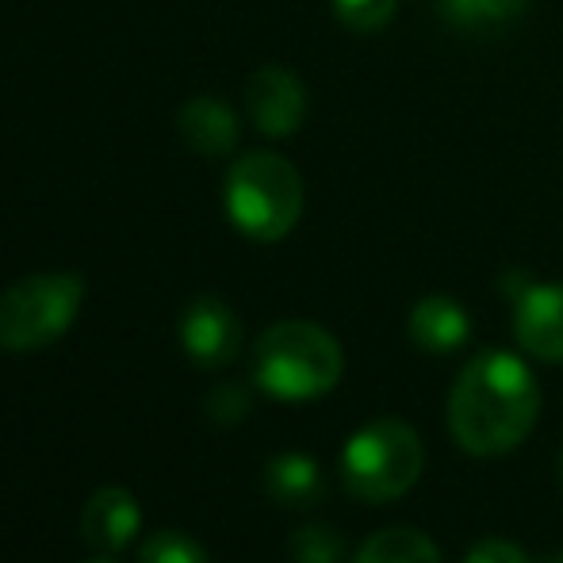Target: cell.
Wrapping results in <instances>:
<instances>
[{
	"label": "cell",
	"instance_id": "cell-1",
	"mask_svg": "<svg viewBox=\"0 0 563 563\" xmlns=\"http://www.w3.org/2000/svg\"><path fill=\"white\" fill-rule=\"evenodd\" d=\"M541 387L529 364L506 349H483L449 391V430L467 456H503L533 433Z\"/></svg>",
	"mask_w": 563,
	"mask_h": 563
},
{
	"label": "cell",
	"instance_id": "cell-2",
	"mask_svg": "<svg viewBox=\"0 0 563 563\" xmlns=\"http://www.w3.org/2000/svg\"><path fill=\"white\" fill-rule=\"evenodd\" d=\"M345 353L319 322L288 319L268 327L253 345V379L280 402H311L338 387Z\"/></svg>",
	"mask_w": 563,
	"mask_h": 563
},
{
	"label": "cell",
	"instance_id": "cell-3",
	"mask_svg": "<svg viewBox=\"0 0 563 563\" xmlns=\"http://www.w3.org/2000/svg\"><path fill=\"white\" fill-rule=\"evenodd\" d=\"M227 219L250 242H280L303 216V177L288 157L273 150H253L238 157L223 188Z\"/></svg>",
	"mask_w": 563,
	"mask_h": 563
},
{
	"label": "cell",
	"instance_id": "cell-4",
	"mask_svg": "<svg viewBox=\"0 0 563 563\" xmlns=\"http://www.w3.org/2000/svg\"><path fill=\"white\" fill-rule=\"evenodd\" d=\"M426 449L402 418H372L341 449V487L361 503H395L418 483Z\"/></svg>",
	"mask_w": 563,
	"mask_h": 563
},
{
	"label": "cell",
	"instance_id": "cell-5",
	"mask_svg": "<svg viewBox=\"0 0 563 563\" xmlns=\"http://www.w3.org/2000/svg\"><path fill=\"white\" fill-rule=\"evenodd\" d=\"M85 303V276L35 273L0 291V349L35 353L69 334Z\"/></svg>",
	"mask_w": 563,
	"mask_h": 563
},
{
	"label": "cell",
	"instance_id": "cell-6",
	"mask_svg": "<svg viewBox=\"0 0 563 563\" xmlns=\"http://www.w3.org/2000/svg\"><path fill=\"white\" fill-rule=\"evenodd\" d=\"M180 345L200 368H227L242 353V322L219 296H196L180 314Z\"/></svg>",
	"mask_w": 563,
	"mask_h": 563
},
{
	"label": "cell",
	"instance_id": "cell-7",
	"mask_svg": "<svg viewBox=\"0 0 563 563\" xmlns=\"http://www.w3.org/2000/svg\"><path fill=\"white\" fill-rule=\"evenodd\" d=\"M245 104H250V115L261 134L288 139L307 119V89L291 69L261 66L245 85Z\"/></svg>",
	"mask_w": 563,
	"mask_h": 563
},
{
	"label": "cell",
	"instance_id": "cell-8",
	"mask_svg": "<svg viewBox=\"0 0 563 563\" xmlns=\"http://www.w3.org/2000/svg\"><path fill=\"white\" fill-rule=\"evenodd\" d=\"M514 338L529 356L563 364V284H529L514 307Z\"/></svg>",
	"mask_w": 563,
	"mask_h": 563
},
{
	"label": "cell",
	"instance_id": "cell-9",
	"mask_svg": "<svg viewBox=\"0 0 563 563\" xmlns=\"http://www.w3.org/2000/svg\"><path fill=\"white\" fill-rule=\"evenodd\" d=\"M139 529H142L139 498L123 487H100L81 510V537L100 556L123 552L139 537Z\"/></svg>",
	"mask_w": 563,
	"mask_h": 563
},
{
	"label": "cell",
	"instance_id": "cell-10",
	"mask_svg": "<svg viewBox=\"0 0 563 563\" xmlns=\"http://www.w3.org/2000/svg\"><path fill=\"white\" fill-rule=\"evenodd\" d=\"M407 334L422 353L445 356V353H456V349L472 338V319H467V311L456 303V299L422 296L415 307H410Z\"/></svg>",
	"mask_w": 563,
	"mask_h": 563
},
{
	"label": "cell",
	"instance_id": "cell-11",
	"mask_svg": "<svg viewBox=\"0 0 563 563\" xmlns=\"http://www.w3.org/2000/svg\"><path fill=\"white\" fill-rule=\"evenodd\" d=\"M185 146L200 157H230L238 146V115L219 97H192L177 115Z\"/></svg>",
	"mask_w": 563,
	"mask_h": 563
},
{
	"label": "cell",
	"instance_id": "cell-12",
	"mask_svg": "<svg viewBox=\"0 0 563 563\" xmlns=\"http://www.w3.org/2000/svg\"><path fill=\"white\" fill-rule=\"evenodd\" d=\"M265 490L284 510H311L327 498V479L319 460H311L307 452H276L265 464Z\"/></svg>",
	"mask_w": 563,
	"mask_h": 563
},
{
	"label": "cell",
	"instance_id": "cell-13",
	"mask_svg": "<svg viewBox=\"0 0 563 563\" xmlns=\"http://www.w3.org/2000/svg\"><path fill=\"white\" fill-rule=\"evenodd\" d=\"M353 563H441V552L422 529L387 526L356 549Z\"/></svg>",
	"mask_w": 563,
	"mask_h": 563
},
{
	"label": "cell",
	"instance_id": "cell-14",
	"mask_svg": "<svg viewBox=\"0 0 563 563\" xmlns=\"http://www.w3.org/2000/svg\"><path fill=\"white\" fill-rule=\"evenodd\" d=\"M441 15L460 31H490L514 23L529 0H438Z\"/></svg>",
	"mask_w": 563,
	"mask_h": 563
},
{
	"label": "cell",
	"instance_id": "cell-15",
	"mask_svg": "<svg viewBox=\"0 0 563 563\" xmlns=\"http://www.w3.org/2000/svg\"><path fill=\"white\" fill-rule=\"evenodd\" d=\"M288 552L291 563H341L345 560V537L334 526L311 521V526H299L291 533Z\"/></svg>",
	"mask_w": 563,
	"mask_h": 563
},
{
	"label": "cell",
	"instance_id": "cell-16",
	"mask_svg": "<svg viewBox=\"0 0 563 563\" xmlns=\"http://www.w3.org/2000/svg\"><path fill=\"white\" fill-rule=\"evenodd\" d=\"M139 563H211L203 552V544L188 533L177 529H162V533H150L139 549Z\"/></svg>",
	"mask_w": 563,
	"mask_h": 563
},
{
	"label": "cell",
	"instance_id": "cell-17",
	"mask_svg": "<svg viewBox=\"0 0 563 563\" xmlns=\"http://www.w3.org/2000/svg\"><path fill=\"white\" fill-rule=\"evenodd\" d=\"M399 0H334V15L341 27L356 31V35H376L391 23Z\"/></svg>",
	"mask_w": 563,
	"mask_h": 563
},
{
	"label": "cell",
	"instance_id": "cell-18",
	"mask_svg": "<svg viewBox=\"0 0 563 563\" xmlns=\"http://www.w3.org/2000/svg\"><path fill=\"white\" fill-rule=\"evenodd\" d=\"M253 410V395L245 391L242 384H219L208 391V399H203V415H208L211 426H219V430H234V426H242L245 418H250Z\"/></svg>",
	"mask_w": 563,
	"mask_h": 563
},
{
	"label": "cell",
	"instance_id": "cell-19",
	"mask_svg": "<svg viewBox=\"0 0 563 563\" xmlns=\"http://www.w3.org/2000/svg\"><path fill=\"white\" fill-rule=\"evenodd\" d=\"M464 563H529V556L514 541H503V537H483L479 544L467 549Z\"/></svg>",
	"mask_w": 563,
	"mask_h": 563
},
{
	"label": "cell",
	"instance_id": "cell-20",
	"mask_svg": "<svg viewBox=\"0 0 563 563\" xmlns=\"http://www.w3.org/2000/svg\"><path fill=\"white\" fill-rule=\"evenodd\" d=\"M544 563H563V549H560V552H552V556L544 560Z\"/></svg>",
	"mask_w": 563,
	"mask_h": 563
},
{
	"label": "cell",
	"instance_id": "cell-21",
	"mask_svg": "<svg viewBox=\"0 0 563 563\" xmlns=\"http://www.w3.org/2000/svg\"><path fill=\"white\" fill-rule=\"evenodd\" d=\"M85 563H115L112 556H97V560H85Z\"/></svg>",
	"mask_w": 563,
	"mask_h": 563
},
{
	"label": "cell",
	"instance_id": "cell-22",
	"mask_svg": "<svg viewBox=\"0 0 563 563\" xmlns=\"http://www.w3.org/2000/svg\"><path fill=\"white\" fill-rule=\"evenodd\" d=\"M560 483H563V452H560Z\"/></svg>",
	"mask_w": 563,
	"mask_h": 563
}]
</instances>
